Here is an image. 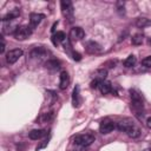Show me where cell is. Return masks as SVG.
Here are the masks:
<instances>
[{"mask_svg": "<svg viewBox=\"0 0 151 151\" xmlns=\"http://www.w3.org/2000/svg\"><path fill=\"white\" fill-rule=\"evenodd\" d=\"M130 96H131V109L134 111V114L142 119L143 118V112H144V104H143V97L137 90H130Z\"/></svg>", "mask_w": 151, "mask_h": 151, "instance_id": "obj_1", "label": "cell"}, {"mask_svg": "<svg viewBox=\"0 0 151 151\" xmlns=\"http://www.w3.org/2000/svg\"><path fill=\"white\" fill-rule=\"evenodd\" d=\"M74 144L81 146V147H87L94 142V136L91 133H84V134H78L73 138Z\"/></svg>", "mask_w": 151, "mask_h": 151, "instance_id": "obj_2", "label": "cell"}, {"mask_svg": "<svg viewBox=\"0 0 151 151\" xmlns=\"http://www.w3.org/2000/svg\"><path fill=\"white\" fill-rule=\"evenodd\" d=\"M32 34V28L29 26H20L15 28V32L13 33L14 38L17 40H25Z\"/></svg>", "mask_w": 151, "mask_h": 151, "instance_id": "obj_3", "label": "cell"}, {"mask_svg": "<svg viewBox=\"0 0 151 151\" xmlns=\"http://www.w3.org/2000/svg\"><path fill=\"white\" fill-rule=\"evenodd\" d=\"M60 6H61L63 14L66 18H68L70 20H72V18H73V5H72V2L70 0H63L60 2Z\"/></svg>", "mask_w": 151, "mask_h": 151, "instance_id": "obj_4", "label": "cell"}, {"mask_svg": "<svg viewBox=\"0 0 151 151\" xmlns=\"http://www.w3.org/2000/svg\"><path fill=\"white\" fill-rule=\"evenodd\" d=\"M22 55V50L20 48H14V50H11L6 53V61L8 64H14L19 60V58Z\"/></svg>", "mask_w": 151, "mask_h": 151, "instance_id": "obj_5", "label": "cell"}, {"mask_svg": "<svg viewBox=\"0 0 151 151\" xmlns=\"http://www.w3.org/2000/svg\"><path fill=\"white\" fill-rule=\"evenodd\" d=\"M116 129V124L110 119H104L99 125V131L103 134H107Z\"/></svg>", "mask_w": 151, "mask_h": 151, "instance_id": "obj_6", "label": "cell"}, {"mask_svg": "<svg viewBox=\"0 0 151 151\" xmlns=\"http://www.w3.org/2000/svg\"><path fill=\"white\" fill-rule=\"evenodd\" d=\"M133 125H134V123H133L132 119H130V118H125V119L119 120V122L117 123V126H116V127H117L119 131H123V132L126 133Z\"/></svg>", "mask_w": 151, "mask_h": 151, "instance_id": "obj_7", "label": "cell"}, {"mask_svg": "<svg viewBox=\"0 0 151 151\" xmlns=\"http://www.w3.org/2000/svg\"><path fill=\"white\" fill-rule=\"evenodd\" d=\"M85 37V32L81 27H73L70 31V38L72 41H79Z\"/></svg>", "mask_w": 151, "mask_h": 151, "instance_id": "obj_8", "label": "cell"}, {"mask_svg": "<svg viewBox=\"0 0 151 151\" xmlns=\"http://www.w3.org/2000/svg\"><path fill=\"white\" fill-rule=\"evenodd\" d=\"M47 53H48V51H47L45 47L37 46V47H34V48L31 51L29 55H31V58H32V59H41V58L46 57V54H47Z\"/></svg>", "mask_w": 151, "mask_h": 151, "instance_id": "obj_9", "label": "cell"}, {"mask_svg": "<svg viewBox=\"0 0 151 151\" xmlns=\"http://www.w3.org/2000/svg\"><path fill=\"white\" fill-rule=\"evenodd\" d=\"M44 18H45V15L41 14V13H32L29 15V27L33 29L34 27H37L41 22V20Z\"/></svg>", "mask_w": 151, "mask_h": 151, "instance_id": "obj_10", "label": "cell"}, {"mask_svg": "<svg viewBox=\"0 0 151 151\" xmlns=\"http://www.w3.org/2000/svg\"><path fill=\"white\" fill-rule=\"evenodd\" d=\"M86 52L90 54H98L101 52V46L96 41H88L86 44Z\"/></svg>", "mask_w": 151, "mask_h": 151, "instance_id": "obj_11", "label": "cell"}, {"mask_svg": "<svg viewBox=\"0 0 151 151\" xmlns=\"http://www.w3.org/2000/svg\"><path fill=\"white\" fill-rule=\"evenodd\" d=\"M68 84H70V76L66 71H63L59 76V88L65 90V88H67Z\"/></svg>", "mask_w": 151, "mask_h": 151, "instance_id": "obj_12", "label": "cell"}, {"mask_svg": "<svg viewBox=\"0 0 151 151\" xmlns=\"http://www.w3.org/2000/svg\"><path fill=\"white\" fill-rule=\"evenodd\" d=\"M46 134H47V131L46 130H44V129H35V130H32L28 133V137L32 140H38V139L45 137Z\"/></svg>", "mask_w": 151, "mask_h": 151, "instance_id": "obj_13", "label": "cell"}, {"mask_svg": "<svg viewBox=\"0 0 151 151\" xmlns=\"http://www.w3.org/2000/svg\"><path fill=\"white\" fill-rule=\"evenodd\" d=\"M45 67H46L47 70H52V71L58 70V68L60 67V61L57 60V59H48V60L45 63Z\"/></svg>", "mask_w": 151, "mask_h": 151, "instance_id": "obj_14", "label": "cell"}, {"mask_svg": "<svg viewBox=\"0 0 151 151\" xmlns=\"http://www.w3.org/2000/svg\"><path fill=\"white\" fill-rule=\"evenodd\" d=\"M72 104L74 107H78L80 105V97H79V86L77 85L74 88H73V92H72Z\"/></svg>", "mask_w": 151, "mask_h": 151, "instance_id": "obj_15", "label": "cell"}, {"mask_svg": "<svg viewBox=\"0 0 151 151\" xmlns=\"http://www.w3.org/2000/svg\"><path fill=\"white\" fill-rule=\"evenodd\" d=\"M99 88H100V92H101L103 94H107V93H110V92L112 91V85H111L110 81L103 80L101 84L99 85Z\"/></svg>", "mask_w": 151, "mask_h": 151, "instance_id": "obj_16", "label": "cell"}, {"mask_svg": "<svg viewBox=\"0 0 151 151\" xmlns=\"http://www.w3.org/2000/svg\"><path fill=\"white\" fill-rule=\"evenodd\" d=\"M19 14H20L19 9H13V11H11L9 13H7L6 15H4V17H2V21H4V22H6V21H11V20H13V19L18 18V17H19Z\"/></svg>", "mask_w": 151, "mask_h": 151, "instance_id": "obj_17", "label": "cell"}, {"mask_svg": "<svg viewBox=\"0 0 151 151\" xmlns=\"http://www.w3.org/2000/svg\"><path fill=\"white\" fill-rule=\"evenodd\" d=\"M150 25H151V20L147 18H138L136 20V26L138 28H144V27H147Z\"/></svg>", "mask_w": 151, "mask_h": 151, "instance_id": "obj_18", "label": "cell"}, {"mask_svg": "<svg viewBox=\"0 0 151 151\" xmlns=\"http://www.w3.org/2000/svg\"><path fill=\"white\" fill-rule=\"evenodd\" d=\"M65 38H66L65 33L60 31V32H57L54 35H52V41H53L54 45H58V44H60L61 41H64Z\"/></svg>", "mask_w": 151, "mask_h": 151, "instance_id": "obj_19", "label": "cell"}, {"mask_svg": "<svg viewBox=\"0 0 151 151\" xmlns=\"http://www.w3.org/2000/svg\"><path fill=\"white\" fill-rule=\"evenodd\" d=\"M126 134H127L129 137H131V138H137V137H139V134H140V129L134 124V125L126 132Z\"/></svg>", "mask_w": 151, "mask_h": 151, "instance_id": "obj_20", "label": "cell"}, {"mask_svg": "<svg viewBox=\"0 0 151 151\" xmlns=\"http://www.w3.org/2000/svg\"><path fill=\"white\" fill-rule=\"evenodd\" d=\"M136 63H137V58L133 55V54H131V55H129L125 60H124V66L125 67H132V66H134L136 65Z\"/></svg>", "mask_w": 151, "mask_h": 151, "instance_id": "obj_21", "label": "cell"}, {"mask_svg": "<svg viewBox=\"0 0 151 151\" xmlns=\"http://www.w3.org/2000/svg\"><path fill=\"white\" fill-rule=\"evenodd\" d=\"M143 39H144V35H143L142 33H137V34H134V35L131 38V42H132V45L138 46V45H142Z\"/></svg>", "mask_w": 151, "mask_h": 151, "instance_id": "obj_22", "label": "cell"}, {"mask_svg": "<svg viewBox=\"0 0 151 151\" xmlns=\"http://www.w3.org/2000/svg\"><path fill=\"white\" fill-rule=\"evenodd\" d=\"M52 118H53V113H52V112H46V113H44V114L41 116L40 119H41L42 123H48Z\"/></svg>", "mask_w": 151, "mask_h": 151, "instance_id": "obj_23", "label": "cell"}, {"mask_svg": "<svg viewBox=\"0 0 151 151\" xmlns=\"http://www.w3.org/2000/svg\"><path fill=\"white\" fill-rule=\"evenodd\" d=\"M116 5H117V9H118V12H119L120 14H124V13H125V2H123V1H118Z\"/></svg>", "mask_w": 151, "mask_h": 151, "instance_id": "obj_24", "label": "cell"}, {"mask_svg": "<svg viewBox=\"0 0 151 151\" xmlns=\"http://www.w3.org/2000/svg\"><path fill=\"white\" fill-rule=\"evenodd\" d=\"M142 64H143L144 66H146V67H150V66H151V55L145 57V58L142 60Z\"/></svg>", "mask_w": 151, "mask_h": 151, "instance_id": "obj_25", "label": "cell"}, {"mask_svg": "<svg viewBox=\"0 0 151 151\" xmlns=\"http://www.w3.org/2000/svg\"><path fill=\"white\" fill-rule=\"evenodd\" d=\"M101 81H103V80L94 78V80L91 81V87H92V88H97V87H99V85L101 84Z\"/></svg>", "mask_w": 151, "mask_h": 151, "instance_id": "obj_26", "label": "cell"}, {"mask_svg": "<svg viewBox=\"0 0 151 151\" xmlns=\"http://www.w3.org/2000/svg\"><path fill=\"white\" fill-rule=\"evenodd\" d=\"M72 58H73L74 60H77V61H79V60L81 59V55H80L78 52H73V53H72Z\"/></svg>", "mask_w": 151, "mask_h": 151, "instance_id": "obj_27", "label": "cell"}, {"mask_svg": "<svg viewBox=\"0 0 151 151\" xmlns=\"http://www.w3.org/2000/svg\"><path fill=\"white\" fill-rule=\"evenodd\" d=\"M47 144H48V139H47V140H44V143H41V144H40L39 146H37V149H35V150H37V151H39L40 149H42V147H45V146H46Z\"/></svg>", "mask_w": 151, "mask_h": 151, "instance_id": "obj_28", "label": "cell"}, {"mask_svg": "<svg viewBox=\"0 0 151 151\" xmlns=\"http://www.w3.org/2000/svg\"><path fill=\"white\" fill-rule=\"evenodd\" d=\"M5 52V41H4V39L1 40V47H0V53L2 54Z\"/></svg>", "mask_w": 151, "mask_h": 151, "instance_id": "obj_29", "label": "cell"}, {"mask_svg": "<svg viewBox=\"0 0 151 151\" xmlns=\"http://www.w3.org/2000/svg\"><path fill=\"white\" fill-rule=\"evenodd\" d=\"M146 124H147V127H150V129H151V117H150V118H147Z\"/></svg>", "mask_w": 151, "mask_h": 151, "instance_id": "obj_30", "label": "cell"}, {"mask_svg": "<svg viewBox=\"0 0 151 151\" xmlns=\"http://www.w3.org/2000/svg\"><path fill=\"white\" fill-rule=\"evenodd\" d=\"M57 25H58V21H57V22H54V24H53V26H52V29H51V31H52V32H54V31H55V27H57Z\"/></svg>", "mask_w": 151, "mask_h": 151, "instance_id": "obj_31", "label": "cell"}, {"mask_svg": "<svg viewBox=\"0 0 151 151\" xmlns=\"http://www.w3.org/2000/svg\"><path fill=\"white\" fill-rule=\"evenodd\" d=\"M147 42H149V45H151V38H150V39L147 40Z\"/></svg>", "mask_w": 151, "mask_h": 151, "instance_id": "obj_32", "label": "cell"}, {"mask_svg": "<svg viewBox=\"0 0 151 151\" xmlns=\"http://www.w3.org/2000/svg\"><path fill=\"white\" fill-rule=\"evenodd\" d=\"M144 151H150V150H144Z\"/></svg>", "mask_w": 151, "mask_h": 151, "instance_id": "obj_33", "label": "cell"}]
</instances>
